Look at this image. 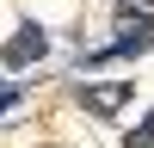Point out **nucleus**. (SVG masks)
<instances>
[{
    "mask_svg": "<svg viewBox=\"0 0 154 148\" xmlns=\"http://www.w3.org/2000/svg\"><path fill=\"white\" fill-rule=\"evenodd\" d=\"M31 56H43V31H37V25H25V31L0 49V68H19V62H31Z\"/></svg>",
    "mask_w": 154,
    "mask_h": 148,
    "instance_id": "f257e3e1",
    "label": "nucleus"
},
{
    "mask_svg": "<svg viewBox=\"0 0 154 148\" xmlns=\"http://www.w3.org/2000/svg\"><path fill=\"white\" fill-rule=\"evenodd\" d=\"M123 99H130V80H117V86H99V93H86V105H93L99 117H111V111H117Z\"/></svg>",
    "mask_w": 154,
    "mask_h": 148,
    "instance_id": "f03ea898",
    "label": "nucleus"
},
{
    "mask_svg": "<svg viewBox=\"0 0 154 148\" xmlns=\"http://www.w3.org/2000/svg\"><path fill=\"white\" fill-rule=\"evenodd\" d=\"M130 148H154V117H148V130H136V136H130Z\"/></svg>",
    "mask_w": 154,
    "mask_h": 148,
    "instance_id": "7ed1b4c3",
    "label": "nucleus"
}]
</instances>
